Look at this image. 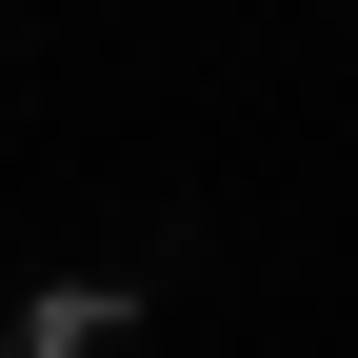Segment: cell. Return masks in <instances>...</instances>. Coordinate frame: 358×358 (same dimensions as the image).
Here are the masks:
<instances>
[{"mask_svg": "<svg viewBox=\"0 0 358 358\" xmlns=\"http://www.w3.org/2000/svg\"><path fill=\"white\" fill-rule=\"evenodd\" d=\"M120 319H140V279H60V299H40V319H20V338H0V358H100Z\"/></svg>", "mask_w": 358, "mask_h": 358, "instance_id": "obj_1", "label": "cell"}]
</instances>
